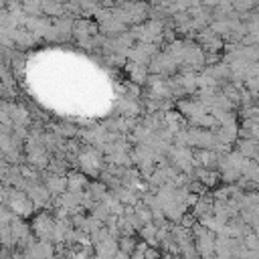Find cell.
<instances>
[{"label":"cell","instance_id":"obj_6","mask_svg":"<svg viewBox=\"0 0 259 259\" xmlns=\"http://www.w3.org/2000/svg\"><path fill=\"white\" fill-rule=\"evenodd\" d=\"M178 111H180V115H186L188 119H192V117H198L202 113H208V107L200 99L190 97V99H180L178 101Z\"/></svg>","mask_w":259,"mask_h":259},{"label":"cell","instance_id":"obj_7","mask_svg":"<svg viewBox=\"0 0 259 259\" xmlns=\"http://www.w3.org/2000/svg\"><path fill=\"white\" fill-rule=\"evenodd\" d=\"M198 45L202 47V51H208L210 55H217L223 49V38L219 34H214L210 28H204L198 36Z\"/></svg>","mask_w":259,"mask_h":259},{"label":"cell","instance_id":"obj_16","mask_svg":"<svg viewBox=\"0 0 259 259\" xmlns=\"http://www.w3.org/2000/svg\"><path fill=\"white\" fill-rule=\"evenodd\" d=\"M117 245H119V251H121V253H125V255L132 257V253H134L136 247H138V241H136L134 237H119V239H117Z\"/></svg>","mask_w":259,"mask_h":259},{"label":"cell","instance_id":"obj_12","mask_svg":"<svg viewBox=\"0 0 259 259\" xmlns=\"http://www.w3.org/2000/svg\"><path fill=\"white\" fill-rule=\"evenodd\" d=\"M237 152L241 156H245L247 160H255L259 156V142L251 140V138H243V140H237Z\"/></svg>","mask_w":259,"mask_h":259},{"label":"cell","instance_id":"obj_4","mask_svg":"<svg viewBox=\"0 0 259 259\" xmlns=\"http://www.w3.org/2000/svg\"><path fill=\"white\" fill-rule=\"evenodd\" d=\"M22 253L26 255V259H51V257H55V247H53V243L34 239L22 249Z\"/></svg>","mask_w":259,"mask_h":259},{"label":"cell","instance_id":"obj_24","mask_svg":"<svg viewBox=\"0 0 259 259\" xmlns=\"http://www.w3.org/2000/svg\"><path fill=\"white\" fill-rule=\"evenodd\" d=\"M0 259H2V257H0Z\"/></svg>","mask_w":259,"mask_h":259},{"label":"cell","instance_id":"obj_11","mask_svg":"<svg viewBox=\"0 0 259 259\" xmlns=\"http://www.w3.org/2000/svg\"><path fill=\"white\" fill-rule=\"evenodd\" d=\"M87 186H89V180H87V176L83 172L75 170V172L67 174V190H71V192H85Z\"/></svg>","mask_w":259,"mask_h":259},{"label":"cell","instance_id":"obj_8","mask_svg":"<svg viewBox=\"0 0 259 259\" xmlns=\"http://www.w3.org/2000/svg\"><path fill=\"white\" fill-rule=\"evenodd\" d=\"M182 65L188 67H202L204 65V51L200 45H194L190 40H186V51H184V61Z\"/></svg>","mask_w":259,"mask_h":259},{"label":"cell","instance_id":"obj_9","mask_svg":"<svg viewBox=\"0 0 259 259\" xmlns=\"http://www.w3.org/2000/svg\"><path fill=\"white\" fill-rule=\"evenodd\" d=\"M219 164V154L212 150H194V168H206V170H217Z\"/></svg>","mask_w":259,"mask_h":259},{"label":"cell","instance_id":"obj_21","mask_svg":"<svg viewBox=\"0 0 259 259\" xmlns=\"http://www.w3.org/2000/svg\"><path fill=\"white\" fill-rule=\"evenodd\" d=\"M162 259H176V257H172V255H162Z\"/></svg>","mask_w":259,"mask_h":259},{"label":"cell","instance_id":"obj_23","mask_svg":"<svg viewBox=\"0 0 259 259\" xmlns=\"http://www.w3.org/2000/svg\"><path fill=\"white\" fill-rule=\"evenodd\" d=\"M51 259H59V257H57V255H55V257H51Z\"/></svg>","mask_w":259,"mask_h":259},{"label":"cell","instance_id":"obj_22","mask_svg":"<svg viewBox=\"0 0 259 259\" xmlns=\"http://www.w3.org/2000/svg\"><path fill=\"white\" fill-rule=\"evenodd\" d=\"M2 202H4V200H2V196H0V206H2Z\"/></svg>","mask_w":259,"mask_h":259},{"label":"cell","instance_id":"obj_19","mask_svg":"<svg viewBox=\"0 0 259 259\" xmlns=\"http://www.w3.org/2000/svg\"><path fill=\"white\" fill-rule=\"evenodd\" d=\"M245 89L251 93V95H259V77H253V79H247L245 81Z\"/></svg>","mask_w":259,"mask_h":259},{"label":"cell","instance_id":"obj_5","mask_svg":"<svg viewBox=\"0 0 259 259\" xmlns=\"http://www.w3.org/2000/svg\"><path fill=\"white\" fill-rule=\"evenodd\" d=\"M26 196L32 200L34 208H47L53 200L51 192L45 188L42 182H28V188H26Z\"/></svg>","mask_w":259,"mask_h":259},{"label":"cell","instance_id":"obj_17","mask_svg":"<svg viewBox=\"0 0 259 259\" xmlns=\"http://www.w3.org/2000/svg\"><path fill=\"white\" fill-rule=\"evenodd\" d=\"M65 4H57V2H45L42 4V12H47L49 16H61L65 12Z\"/></svg>","mask_w":259,"mask_h":259},{"label":"cell","instance_id":"obj_2","mask_svg":"<svg viewBox=\"0 0 259 259\" xmlns=\"http://www.w3.org/2000/svg\"><path fill=\"white\" fill-rule=\"evenodd\" d=\"M6 206L18 217V219H28L34 212V204L32 200L26 196V192L16 190V188H8L6 194Z\"/></svg>","mask_w":259,"mask_h":259},{"label":"cell","instance_id":"obj_1","mask_svg":"<svg viewBox=\"0 0 259 259\" xmlns=\"http://www.w3.org/2000/svg\"><path fill=\"white\" fill-rule=\"evenodd\" d=\"M105 156L101 152H97V148H83L77 156V166L79 172H83L85 176H99L101 174V166Z\"/></svg>","mask_w":259,"mask_h":259},{"label":"cell","instance_id":"obj_18","mask_svg":"<svg viewBox=\"0 0 259 259\" xmlns=\"http://www.w3.org/2000/svg\"><path fill=\"white\" fill-rule=\"evenodd\" d=\"M243 243H245V247H247L249 251H259V237H257L253 231L243 237Z\"/></svg>","mask_w":259,"mask_h":259},{"label":"cell","instance_id":"obj_20","mask_svg":"<svg viewBox=\"0 0 259 259\" xmlns=\"http://www.w3.org/2000/svg\"><path fill=\"white\" fill-rule=\"evenodd\" d=\"M233 8H237V10H249V8H255V4L253 2H235Z\"/></svg>","mask_w":259,"mask_h":259},{"label":"cell","instance_id":"obj_10","mask_svg":"<svg viewBox=\"0 0 259 259\" xmlns=\"http://www.w3.org/2000/svg\"><path fill=\"white\" fill-rule=\"evenodd\" d=\"M45 188L51 192V196H61L63 192H67V176H59V174H45L42 178Z\"/></svg>","mask_w":259,"mask_h":259},{"label":"cell","instance_id":"obj_13","mask_svg":"<svg viewBox=\"0 0 259 259\" xmlns=\"http://www.w3.org/2000/svg\"><path fill=\"white\" fill-rule=\"evenodd\" d=\"M127 71H130V79L136 83V85H144L148 83V67L146 65H138V63H127Z\"/></svg>","mask_w":259,"mask_h":259},{"label":"cell","instance_id":"obj_15","mask_svg":"<svg viewBox=\"0 0 259 259\" xmlns=\"http://www.w3.org/2000/svg\"><path fill=\"white\" fill-rule=\"evenodd\" d=\"M119 113L125 115V117H134V115L140 113V105H138L134 99H123V101L119 103Z\"/></svg>","mask_w":259,"mask_h":259},{"label":"cell","instance_id":"obj_3","mask_svg":"<svg viewBox=\"0 0 259 259\" xmlns=\"http://www.w3.org/2000/svg\"><path fill=\"white\" fill-rule=\"evenodd\" d=\"M55 225H57V219L49 212H40L32 219V225H30V231L32 235L38 239V241H47V243H53V233H55Z\"/></svg>","mask_w":259,"mask_h":259},{"label":"cell","instance_id":"obj_14","mask_svg":"<svg viewBox=\"0 0 259 259\" xmlns=\"http://www.w3.org/2000/svg\"><path fill=\"white\" fill-rule=\"evenodd\" d=\"M125 30V24L123 22H119L117 18H109V20H105V22H101V32H105V34H121Z\"/></svg>","mask_w":259,"mask_h":259}]
</instances>
